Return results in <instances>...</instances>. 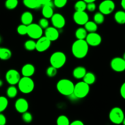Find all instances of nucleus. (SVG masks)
Wrapping results in <instances>:
<instances>
[{"label": "nucleus", "instance_id": "2", "mask_svg": "<svg viewBox=\"0 0 125 125\" xmlns=\"http://www.w3.org/2000/svg\"><path fill=\"white\" fill-rule=\"evenodd\" d=\"M74 84L72 80L67 78H62L57 82L56 88L60 94L69 96L73 93Z\"/></svg>", "mask_w": 125, "mask_h": 125}, {"label": "nucleus", "instance_id": "39", "mask_svg": "<svg viewBox=\"0 0 125 125\" xmlns=\"http://www.w3.org/2000/svg\"><path fill=\"white\" fill-rule=\"evenodd\" d=\"M96 4L95 2H90L87 4L86 9L89 12H94L96 10Z\"/></svg>", "mask_w": 125, "mask_h": 125}, {"label": "nucleus", "instance_id": "9", "mask_svg": "<svg viewBox=\"0 0 125 125\" xmlns=\"http://www.w3.org/2000/svg\"><path fill=\"white\" fill-rule=\"evenodd\" d=\"M5 77L7 83L10 85H15L18 84L21 78L20 74L18 71L13 69L8 70L6 72Z\"/></svg>", "mask_w": 125, "mask_h": 125}, {"label": "nucleus", "instance_id": "4", "mask_svg": "<svg viewBox=\"0 0 125 125\" xmlns=\"http://www.w3.org/2000/svg\"><path fill=\"white\" fill-rule=\"evenodd\" d=\"M18 89L23 94L31 93L34 89L35 83L31 77H23L18 83Z\"/></svg>", "mask_w": 125, "mask_h": 125}, {"label": "nucleus", "instance_id": "24", "mask_svg": "<svg viewBox=\"0 0 125 125\" xmlns=\"http://www.w3.org/2000/svg\"><path fill=\"white\" fill-rule=\"evenodd\" d=\"M83 82L86 83L89 85L94 84L96 81V76L93 72H87L84 77H83Z\"/></svg>", "mask_w": 125, "mask_h": 125}, {"label": "nucleus", "instance_id": "21", "mask_svg": "<svg viewBox=\"0 0 125 125\" xmlns=\"http://www.w3.org/2000/svg\"><path fill=\"white\" fill-rule=\"evenodd\" d=\"M23 3L27 8L31 9H37L42 6L37 0H23Z\"/></svg>", "mask_w": 125, "mask_h": 125}, {"label": "nucleus", "instance_id": "20", "mask_svg": "<svg viewBox=\"0 0 125 125\" xmlns=\"http://www.w3.org/2000/svg\"><path fill=\"white\" fill-rule=\"evenodd\" d=\"M86 69L83 66H77L73 69V75L76 79H82L86 74Z\"/></svg>", "mask_w": 125, "mask_h": 125}, {"label": "nucleus", "instance_id": "5", "mask_svg": "<svg viewBox=\"0 0 125 125\" xmlns=\"http://www.w3.org/2000/svg\"><path fill=\"white\" fill-rule=\"evenodd\" d=\"M90 92V85L84 82H79L74 85L73 94L77 99H83L85 98Z\"/></svg>", "mask_w": 125, "mask_h": 125}, {"label": "nucleus", "instance_id": "49", "mask_svg": "<svg viewBox=\"0 0 125 125\" xmlns=\"http://www.w3.org/2000/svg\"><path fill=\"white\" fill-rule=\"evenodd\" d=\"M1 42V38L0 37V42Z\"/></svg>", "mask_w": 125, "mask_h": 125}, {"label": "nucleus", "instance_id": "40", "mask_svg": "<svg viewBox=\"0 0 125 125\" xmlns=\"http://www.w3.org/2000/svg\"><path fill=\"white\" fill-rule=\"evenodd\" d=\"M7 120L4 114L0 113V125H6Z\"/></svg>", "mask_w": 125, "mask_h": 125}, {"label": "nucleus", "instance_id": "33", "mask_svg": "<svg viewBox=\"0 0 125 125\" xmlns=\"http://www.w3.org/2000/svg\"><path fill=\"white\" fill-rule=\"evenodd\" d=\"M18 4V0H6L5 2V7L9 10L15 9Z\"/></svg>", "mask_w": 125, "mask_h": 125}, {"label": "nucleus", "instance_id": "32", "mask_svg": "<svg viewBox=\"0 0 125 125\" xmlns=\"http://www.w3.org/2000/svg\"><path fill=\"white\" fill-rule=\"evenodd\" d=\"M94 22L97 25H101L104 22V15L101 12H96L94 16Z\"/></svg>", "mask_w": 125, "mask_h": 125}, {"label": "nucleus", "instance_id": "15", "mask_svg": "<svg viewBox=\"0 0 125 125\" xmlns=\"http://www.w3.org/2000/svg\"><path fill=\"white\" fill-rule=\"evenodd\" d=\"M15 108L18 112L23 113L28 110L29 103L24 98H18L15 103Z\"/></svg>", "mask_w": 125, "mask_h": 125}, {"label": "nucleus", "instance_id": "42", "mask_svg": "<svg viewBox=\"0 0 125 125\" xmlns=\"http://www.w3.org/2000/svg\"><path fill=\"white\" fill-rule=\"evenodd\" d=\"M70 125H84V124L81 120H74V121H72V123H70Z\"/></svg>", "mask_w": 125, "mask_h": 125}, {"label": "nucleus", "instance_id": "29", "mask_svg": "<svg viewBox=\"0 0 125 125\" xmlns=\"http://www.w3.org/2000/svg\"><path fill=\"white\" fill-rule=\"evenodd\" d=\"M87 8V3L83 0L78 1L74 4V9L76 11H85Z\"/></svg>", "mask_w": 125, "mask_h": 125}, {"label": "nucleus", "instance_id": "23", "mask_svg": "<svg viewBox=\"0 0 125 125\" xmlns=\"http://www.w3.org/2000/svg\"><path fill=\"white\" fill-rule=\"evenodd\" d=\"M114 19L118 24H125V11H118L116 12L114 15Z\"/></svg>", "mask_w": 125, "mask_h": 125}, {"label": "nucleus", "instance_id": "16", "mask_svg": "<svg viewBox=\"0 0 125 125\" xmlns=\"http://www.w3.org/2000/svg\"><path fill=\"white\" fill-rule=\"evenodd\" d=\"M45 36L51 42L56 41L59 38V32L58 29L54 26H48L45 29Z\"/></svg>", "mask_w": 125, "mask_h": 125}, {"label": "nucleus", "instance_id": "22", "mask_svg": "<svg viewBox=\"0 0 125 125\" xmlns=\"http://www.w3.org/2000/svg\"><path fill=\"white\" fill-rule=\"evenodd\" d=\"M12 56V51L6 47H0V60H8Z\"/></svg>", "mask_w": 125, "mask_h": 125}, {"label": "nucleus", "instance_id": "28", "mask_svg": "<svg viewBox=\"0 0 125 125\" xmlns=\"http://www.w3.org/2000/svg\"><path fill=\"white\" fill-rule=\"evenodd\" d=\"M56 124L57 125H70V122L68 118L66 115H61L57 118Z\"/></svg>", "mask_w": 125, "mask_h": 125}, {"label": "nucleus", "instance_id": "30", "mask_svg": "<svg viewBox=\"0 0 125 125\" xmlns=\"http://www.w3.org/2000/svg\"><path fill=\"white\" fill-rule=\"evenodd\" d=\"M24 46L26 50H28V51H33V50H35L36 42L34 41L33 39H29L24 42Z\"/></svg>", "mask_w": 125, "mask_h": 125}, {"label": "nucleus", "instance_id": "14", "mask_svg": "<svg viewBox=\"0 0 125 125\" xmlns=\"http://www.w3.org/2000/svg\"><path fill=\"white\" fill-rule=\"evenodd\" d=\"M51 20L53 26L57 29L63 28L65 25V19L64 17L59 13H54L51 18Z\"/></svg>", "mask_w": 125, "mask_h": 125}, {"label": "nucleus", "instance_id": "10", "mask_svg": "<svg viewBox=\"0 0 125 125\" xmlns=\"http://www.w3.org/2000/svg\"><path fill=\"white\" fill-rule=\"evenodd\" d=\"M111 67L117 72H122L125 71V60L122 57H115L111 60Z\"/></svg>", "mask_w": 125, "mask_h": 125}, {"label": "nucleus", "instance_id": "31", "mask_svg": "<svg viewBox=\"0 0 125 125\" xmlns=\"http://www.w3.org/2000/svg\"><path fill=\"white\" fill-rule=\"evenodd\" d=\"M8 99L6 97L0 96V113H2L7 109L8 106Z\"/></svg>", "mask_w": 125, "mask_h": 125}, {"label": "nucleus", "instance_id": "12", "mask_svg": "<svg viewBox=\"0 0 125 125\" xmlns=\"http://www.w3.org/2000/svg\"><path fill=\"white\" fill-rule=\"evenodd\" d=\"M73 20L79 25H84L89 21V15L85 11H75L73 16Z\"/></svg>", "mask_w": 125, "mask_h": 125}, {"label": "nucleus", "instance_id": "47", "mask_svg": "<svg viewBox=\"0 0 125 125\" xmlns=\"http://www.w3.org/2000/svg\"><path fill=\"white\" fill-rule=\"evenodd\" d=\"M122 124H123V125H125V116L124 119H123V122H122Z\"/></svg>", "mask_w": 125, "mask_h": 125}, {"label": "nucleus", "instance_id": "46", "mask_svg": "<svg viewBox=\"0 0 125 125\" xmlns=\"http://www.w3.org/2000/svg\"><path fill=\"white\" fill-rule=\"evenodd\" d=\"M2 85H3V82H2V80H0V88L2 87Z\"/></svg>", "mask_w": 125, "mask_h": 125}, {"label": "nucleus", "instance_id": "44", "mask_svg": "<svg viewBox=\"0 0 125 125\" xmlns=\"http://www.w3.org/2000/svg\"><path fill=\"white\" fill-rule=\"evenodd\" d=\"M121 6L123 10L125 11V0H121Z\"/></svg>", "mask_w": 125, "mask_h": 125}, {"label": "nucleus", "instance_id": "43", "mask_svg": "<svg viewBox=\"0 0 125 125\" xmlns=\"http://www.w3.org/2000/svg\"><path fill=\"white\" fill-rule=\"evenodd\" d=\"M37 1L41 4V6H43V5H45L46 4L49 3V2H51L52 0H37Z\"/></svg>", "mask_w": 125, "mask_h": 125}, {"label": "nucleus", "instance_id": "38", "mask_svg": "<svg viewBox=\"0 0 125 125\" xmlns=\"http://www.w3.org/2000/svg\"><path fill=\"white\" fill-rule=\"evenodd\" d=\"M39 25L42 29H46L49 26V21L47 18H42L39 22Z\"/></svg>", "mask_w": 125, "mask_h": 125}, {"label": "nucleus", "instance_id": "7", "mask_svg": "<svg viewBox=\"0 0 125 125\" xmlns=\"http://www.w3.org/2000/svg\"><path fill=\"white\" fill-rule=\"evenodd\" d=\"M27 35L32 39H39L43 36V29L37 23H31L28 26Z\"/></svg>", "mask_w": 125, "mask_h": 125}, {"label": "nucleus", "instance_id": "34", "mask_svg": "<svg viewBox=\"0 0 125 125\" xmlns=\"http://www.w3.org/2000/svg\"><path fill=\"white\" fill-rule=\"evenodd\" d=\"M17 31L18 34L21 36H24L28 33V26L25 25L21 24L18 26L17 28Z\"/></svg>", "mask_w": 125, "mask_h": 125}, {"label": "nucleus", "instance_id": "35", "mask_svg": "<svg viewBox=\"0 0 125 125\" xmlns=\"http://www.w3.org/2000/svg\"><path fill=\"white\" fill-rule=\"evenodd\" d=\"M57 69L52 66H49L46 71V75H47V76H48L49 77H50V78L55 77V76L56 75V74H57Z\"/></svg>", "mask_w": 125, "mask_h": 125}, {"label": "nucleus", "instance_id": "17", "mask_svg": "<svg viewBox=\"0 0 125 125\" xmlns=\"http://www.w3.org/2000/svg\"><path fill=\"white\" fill-rule=\"evenodd\" d=\"M53 6L54 4L52 1L43 6L42 13L44 18L48 19V18H51L52 17L54 14Z\"/></svg>", "mask_w": 125, "mask_h": 125}, {"label": "nucleus", "instance_id": "13", "mask_svg": "<svg viewBox=\"0 0 125 125\" xmlns=\"http://www.w3.org/2000/svg\"><path fill=\"white\" fill-rule=\"evenodd\" d=\"M51 44V42L48 39L44 36H42L41 38L37 39L36 42V47L35 50L39 52H43L46 51L50 47Z\"/></svg>", "mask_w": 125, "mask_h": 125}, {"label": "nucleus", "instance_id": "45", "mask_svg": "<svg viewBox=\"0 0 125 125\" xmlns=\"http://www.w3.org/2000/svg\"><path fill=\"white\" fill-rule=\"evenodd\" d=\"M83 1L87 4L90 3V2H95V1H96V0H83Z\"/></svg>", "mask_w": 125, "mask_h": 125}, {"label": "nucleus", "instance_id": "48", "mask_svg": "<svg viewBox=\"0 0 125 125\" xmlns=\"http://www.w3.org/2000/svg\"><path fill=\"white\" fill-rule=\"evenodd\" d=\"M122 58H123L124 59V60H125V52L124 53V54H123V57H122Z\"/></svg>", "mask_w": 125, "mask_h": 125}, {"label": "nucleus", "instance_id": "6", "mask_svg": "<svg viewBox=\"0 0 125 125\" xmlns=\"http://www.w3.org/2000/svg\"><path fill=\"white\" fill-rule=\"evenodd\" d=\"M125 116L124 112L119 107H115L112 108L109 114L110 121L115 125L122 124Z\"/></svg>", "mask_w": 125, "mask_h": 125}, {"label": "nucleus", "instance_id": "36", "mask_svg": "<svg viewBox=\"0 0 125 125\" xmlns=\"http://www.w3.org/2000/svg\"><path fill=\"white\" fill-rule=\"evenodd\" d=\"M22 120L24 122L26 123H29L31 122L33 120V116L32 114L29 112H26L22 113Z\"/></svg>", "mask_w": 125, "mask_h": 125}, {"label": "nucleus", "instance_id": "3", "mask_svg": "<svg viewBox=\"0 0 125 125\" xmlns=\"http://www.w3.org/2000/svg\"><path fill=\"white\" fill-rule=\"evenodd\" d=\"M67 61V56L65 54L61 51L54 52L51 55L50 58V62L51 66L57 69L63 67Z\"/></svg>", "mask_w": 125, "mask_h": 125}, {"label": "nucleus", "instance_id": "37", "mask_svg": "<svg viewBox=\"0 0 125 125\" xmlns=\"http://www.w3.org/2000/svg\"><path fill=\"white\" fill-rule=\"evenodd\" d=\"M67 1L68 0H54L53 4L57 8H62L66 6Z\"/></svg>", "mask_w": 125, "mask_h": 125}, {"label": "nucleus", "instance_id": "25", "mask_svg": "<svg viewBox=\"0 0 125 125\" xmlns=\"http://www.w3.org/2000/svg\"><path fill=\"white\" fill-rule=\"evenodd\" d=\"M84 28L86 29L87 33H95L98 29V25L93 21H88L84 25Z\"/></svg>", "mask_w": 125, "mask_h": 125}, {"label": "nucleus", "instance_id": "27", "mask_svg": "<svg viewBox=\"0 0 125 125\" xmlns=\"http://www.w3.org/2000/svg\"><path fill=\"white\" fill-rule=\"evenodd\" d=\"M6 94L9 98H15L18 94V89L14 85H10L6 90Z\"/></svg>", "mask_w": 125, "mask_h": 125}, {"label": "nucleus", "instance_id": "26", "mask_svg": "<svg viewBox=\"0 0 125 125\" xmlns=\"http://www.w3.org/2000/svg\"><path fill=\"white\" fill-rule=\"evenodd\" d=\"M88 33L86 29L83 27L78 28L75 31V36L77 39H81V40H85L86 38Z\"/></svg>", "mask_w": 125, "mask_h": 125}, {"label": "nucleus", "instance_id": "1", "mask_svg": "<svg viewBox=\"0 0 125 125\" xmlns=\"http://www.w3.org/2000/svg\"><path fill=\"white\" fill-rule=\"evenodd\" d=\"M89 45L85 40L77 39L72 46V52L73 56L78 59L85 58L89 52Z\"/></svg>", "mask_w": 125, "mask_h": 125}, {"label": "nucleus", "instance_id": "11", "mask_svg": "<svg viewBox=\"0 0 125 125\" xmlns=\"http://www.w3.org/2000/svg\"><path fill=\"white\" fill-rule=\"evenodd\" d=\"M85 41L88 45L92 47H96L100 45L102 42V38L98 33H89L87 35L85 38Z\"/></svg>", "mask_w": 125, "mask_h": 125}, {"label": "nucleus", "instance_id": "8", "mask_svg": "<svg viewBox=\"0 0 125 125\" xmlns=\"http://www.w3.org/2000/svg\"><path fill=\"white\" fill-rule=\"evenodd\" d=\"M100 12L103 15H109L115 8V2L112 0H103L99 5Z\"/></svg>", "mask_w": 125, "mask_h": 125}, {"label": "nucleus", "instance_id": "19", "mask_svg": "<svg viewBox=\"0 0 125 125\" xmlns=\"http://www.w3.org/2000/svg\"><path fill=\"white\" fill-rule=\"evenodd\" d=\"M33 20H34V17H33L32 13L29 11L24 12L21 16V23L23 25H25L28 26L32 23Z\"/></svg>", "mask_w": 125, "mask_h": 125}, {"label": "nucleus", "instance_id": "18", "mask_svg": "<svg viewBox=\"0 0 125 125\" xmlns=\"http://www.w3.org/2000/svg\"><path fill=\"white\" fill-rule=\"evenodd\" d=\"M35 71V67L33 64L31 63L25 64L24 66L22 67L21 72L23 75V77H31L34 74Z\"/></svg>", "mask_w": 125, "mask_h": 125}, {"label": "nucleus", "instance_id": "41", "mask_svg": "<svg viewBox=\"0 0 125 125\" xmlns=\"http://www.w3.org/2000/svg\"><path fill=\"white\" fill-rule=\"evenodd\" d=\"M120 93V95L122 97V98L125 99V82L121 86Z\"/></svg>", "mask_w": 125, "mask_h": 125}]
</instances>
